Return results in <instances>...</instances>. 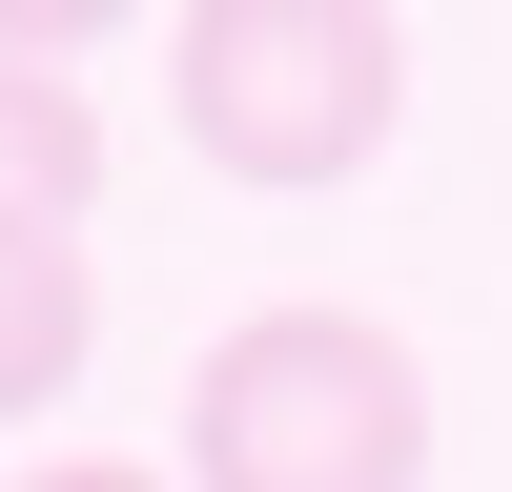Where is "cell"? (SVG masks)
Returning a JSON list of instances; mask_svg holds the SVG:
<instances>
[{
  "instance_id": "obj_1",
  "label": "cell",
  "mask_w": 512,
  "mask_h": 492,
  "mask_svg": "<svg viewBox=\"0 0 512 492\" xmlns=\"http://www.w3.org/2000/svg\"><path fill=\"white\" fill-rule=\"evenodd\" d=\"M185 492H431V369L390 308H246L185 369Z\"/></svg>"
},
{
  "instance_id": "obj_2",
  "label": "cell",
  "mask_w": 512,
  "mask_h": 492,
  "mask_svg": "<svg viewBox=\"0 0 512 492\" xmlns=\"http://www.w3.org/2000/svg\"><path fill=\"white\" fill-rule=\"evenodd\" d=\"M164 123H185L226 185H369L410 123V41L369 0H185L164 21Z\"/></svg>"
},
{
  "instance_id": "obj_3",
  "label": "cell",
  "mask_w": 512,
  "mask_h": 492,
  "mask_svg": "<svg viewBox=\"0 0 512 492\" xmlns=\"http://www.w3.org/2000/svg\"><path fill=\"white\" fill-rule=\"evenodd\" d=\"M103 205V103L62 62H0V246H82Z\"/></svg>"
},
{
  "instance_id": "obj_4",
  "label": "cell",
  "mask_w": 512,
  "mask_h": 492,
  "mask_svg": "<svg viewBox=\"0 0 512 492\" xmlns=\"http://www.w3.org/2000/svg\"><path fill=\"white\" fill-rule=\"evenodd\" d=\"M82 349H103V287H82V246H0V431H41V410L82 390Z\"/></svg>"
},
{
  "instance_id": "obj_5",
  "label": "cell",
  "mask_w": 512,
  "mask_h": 492,
  "mask_svg": "<svg viewBox=\"0 0 512 492\" xmlns=\"http://www.w3.org/2000/svg\"><path fill=\"white\" fill-rule=\"evenodd\" d=\"M0 492H185V472H144V451H41V472H0Z\"/></svg>"
}]
</instances>
